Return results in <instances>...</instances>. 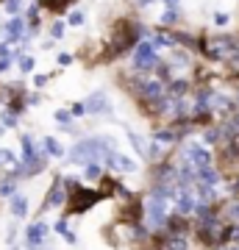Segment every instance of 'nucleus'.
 Returning a JSON list of instances; mask_svg holds the SVG:
<instances>
[{"label":"nucleus","mask_w":239,"mask_h":250,"mask_svg":"<svg viewBox=\"0 0 239 250\" xmlns=\"http://www.w3.org/2000/svg\"><path fill=\"white\" fill-rule=\"evenodd\" d=\"M98 197L95 192H89V189H75V192H70V214H78V211H84V208H89V206L98 203Z\"/></svg>","instance_id":"1"},{"label":"nucleus","mask_w":239,"mask_h":250,"mask_svg":"<svg viewBox=\"0 0 239 250\" xmlns=\"http://www.w3.org/2000/svg\"><path fill=\"white\" fill-rule=\"evenodd\" d=\"M237 53V42L231 36H214L209 42V56L212 59H225V56H234Z\"/></svg>","instance_id":"2"},{"label":"nucleus","mask_w":239,"mask_h":250,"mask_svg":"<svg viewBox=\"0 0 239 250\" xmlns=\"http://www.w3.org/2000/svg\"><path fill=\"white\" fill-rule=\"evenodd\" d=\"M156 250H189V239L178 233H159L156 236Z\"/></svg>","instance_id":"3"},{"label":"nucleus","mask_w":239,"mask_h":250,"mask_svg":"<svg viewBox=\"0 0 239 250\" xmlns=\"http://www.w3.org/2000/svg\"><path fill=\"white\" fill-rule=\"evenodd\" d=\"M189 159L195 161V170H206V167H212V153H209V147H203V145L192 147V150H189Z\"/></svg>","instance_id":"4"},{"label":"nucleus","mask_w":239,"mask_h":250,"mask_svg":"<svg viewBox=\"0 0 239 250\" xmlns=\"http://www.w3.org/2000/svg\"><path fill=\"white\" fill-rule=\"evenodd\" d=\"M136 67H139V70L156 67V50H153L151 45H142L139 50H136Z\"/></svg>","instance_id":"5"},{"label":"nucleus","mask_w":239,"mask_h":250,"mask_svg":"<svg viewBox=\"0 0 239 250\" xmlns=\"http://www.w3.org/2000/svg\"><path fill=\"white\" fill-rule=\"evenodd\" d=\"M111 161L117 164V170H120V172H133V170H136V161L125 159V156H111Z\"/></svg>","instance_id":"6"},{"label":"nucleus","mask_w":239,"mask_h":250,"mask_svg":"<svg viewBox=\"0 0 239 250\" xmlns=\"http://www.w3.org/2000/svg\"><path fill=\"white\" fill-rule=\"evenodd\" d=\"M228 217H231L234 225H239V200H234V203L228 206Z\"/></svg>","instance_id":"7"},{"label":"nucleus","mask_w":239,"mask_h":250,"mask_svg":"<svg viewBox=\"0 0 239 250\" xmlns=\"http://www.w3.org/2000/svg\"><path fill=\"white\" fill-rule=\"evenodd\" d=\"M100 100H103V95H95V98L89 100V111H100V108H103V103H100Z\"/></svg>","instance_id":"8"},{"label":"nucleus","mask_w":239,"mask_h":250,"mask_svg":"<svg viewBox=\"0 0 239 250\" xmlns=\"http://www.w3.org/2000/svg\"><path fill=\"white\" fill-rule=\"evenodd\" d=\"M214 22H217V25H222V22H228V17H225V14H217V17H214Z\"/></svg>","instance_id":"9"}]
</instances>
